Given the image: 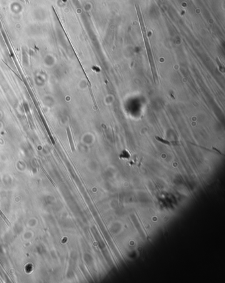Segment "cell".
Returning <instances> with one entry per match:
<instances>
[{"mask_svg": "<svg viewBox=\"0 0 225 283\" xmlns=\"http://www.w3.org/2000/svg\"><path fill=\"white\" fill-rule=\"evenodd\" d=\"M155 139H156L157 141H159V142H161L162 143H164V144H165V145H171V143H170V142H169V141L165 140V139H162V138H161V137H158V136H156Z\"/></svg>", "mask_w": 225, "mask_h": 283, "instance_id": "obj_1", "label": "cell"}, {"mask_svg": "<svg viewBox=\"0 0 225 283\" xmlns=\"http://www.w3.org/2000/svg\"><path fill=\"white\" fill-rule=\"evenodd\" d=\"M67 134H68V137H69V142H70V145H71L72 151H75L74 145V143H73V140H72L71 133H70V131H69V129H67Z\"/></svg>", "mask_w": 225, "mask_h": 283, "instance_id": "obj_2", "label": "cell"}]
</instances>
